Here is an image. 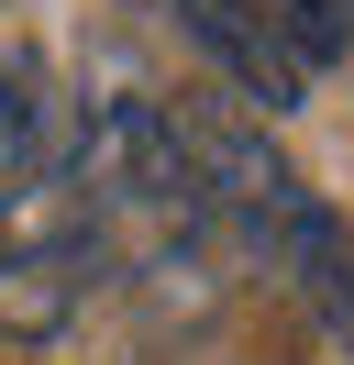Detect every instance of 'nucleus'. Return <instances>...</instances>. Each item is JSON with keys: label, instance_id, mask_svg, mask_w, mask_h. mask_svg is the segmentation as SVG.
<instances>
[{"label": "nucleus", "instance_id": "f257e3e1", "mask_svg": "<svg viewBox=\"0 0 354 365\" xmlns=\"http://www.w3.org/2000/svg\"><path fill=\"white\" fill-rule=\"evenodd\" d=\"M177 23L211 45V67L233 78L243 100H266V111H288V100H310V45L299 23H288V0H177Z\"/></svg>", "mask_w": 354, "mask_h": 365}]
</instances>
